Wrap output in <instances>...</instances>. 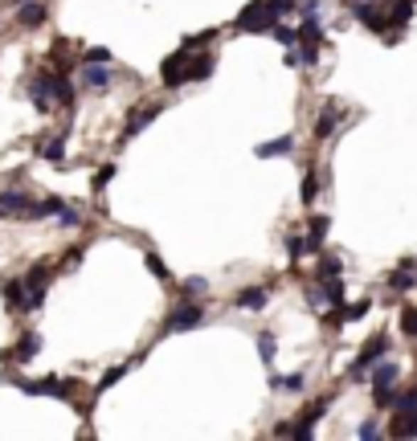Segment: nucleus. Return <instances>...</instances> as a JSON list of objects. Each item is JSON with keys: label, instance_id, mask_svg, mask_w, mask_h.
Masks as SVG:
<instances>
[{"label": "nucleus", "instance_id": "39448f33", "mask_svg": "<svg viewBox=\"0 0 417 441\" xmlns=\"http://www.w3.org/2000/svg\"><path fill=\"white\" fill-rule=\"evenodd\" d=\"M384 352H389V335H384V331H377V335H372L364 347H360L356 364H352V380H360V376H364L368 368L377 364V359H384Z\"/></svg>", "mask_w": 417, "mask_h": 441}, {"label": "nucleus", "instance_id": "ea45409f", "mask_svg": "<svg viewBox=\"0 0 417 441\" xmlns=\"http://www.w3.org/2000/svg\"><path fill=\"white\" fill-rule=\"evenodd\" d=\"M111 176H115V168L107 163V168H102V172H99V180H94V188H102V184H107V180H111Z\"/></svg>", "mask_w": 417, "mask_h": 441}, {"label": "nucleus", "instance_id": "7ed1b4c3", "mask_svg": "<svg viewBox=\"0 0 417 441\" xmlns=\"http://www.w3.org/2000/svg\"><path fill=\"white\" fill-rule=\"evenodd\" d=\"M205 323V307L200 303H193V298H184L180 307L168 315V323H164V335H172V331H193V327Z\"/></svg>", "mask_w": 417, "mask_h": 441}, {"label": "nucleus", "instance_id": "2eb2a0df", "mask_svg": "<svg viewBox=\"0 0 417 441\" xmlns=\"http://www.w3.org/2000/svg\"><path fill=\"white\" fill-rule=\"evenodd\" d=\"M0 209H4V212H25V217H29V212H33V196H29V192H17V188H13V192L0 196Z\"/></svg>", "mask_w": 417, "mask_h": 441}, {"label": "nucleus", "instance_id": "1a4fd4ad", "mask_svg": "<svg viewBox=\"0 0 417 441\" xmlns=\"http://www.w3.org/2000/svg\"><path fill=\"white\" fill-rule=\"evenodd\" d=\"M184 70H188V53H172L164 65H160V78H164L168 90H176V86H184Z\"/></svg>", "mask_w": 417, "mask_h": 441}, {"label": "nucleus", "instance_id": "c9c22d12", "mask_svg": "<svg viewBox=\"0 0 417 441\" xmlns=\"http://www.w3.org/2000/svg\"><path fill=\"white\" fill-rule=\"evenodd\" d=\"M53 217H58V221H62L66 229H78V225H82V221H78V209H70V205H62V209L53 212Z\"/></svg>", "mask_w": 417, "mask_h": 441}, {"label": "nucleus", "instance_id": "9b49d317", "mask_svg": "<svg viewBox=\"0 0 417 441\" xmlns=\"http://www.w3.org/2000/svg\"><path fill=\"white\" fill-rule=\"evenodd\" d=\"M213 65H217V58H213V53H197V62L188 58V70H184V82H205L209 74H213Z\"/></svg>", "mask_w": 417, "mask_h": 441}, {"label": "nucleus", "instance_id": "c756f323", "mask_svg": "<svg viewBox=\"0 0 417 441\" xmlns=\"http://www.w3.org/2000/svg\"><path fill=\"white\" fill-rule=\"evenodd\" d=\"M274 347H278V343H274V335H270V331H262V335H258V352H262V364H274Z\"/></svg>", "mask_w": 417, "mask_h": 441}, {"label": "nucleus", "instance_id": "4be33fe9", "mask_svg": "<svg viewBox=\"0 0 417 441\" xmlns=\"http://www.w3.org/2000/svg\"><path fill=\"white\" fill-rule=\"evenodd\" d=\"M41 21H45V4H21V25L37 29Z\"/></svg>", "mask_w": 417, "mask_h": 441}, {"label": "nucleus", "instance_id": "a211bd4d", "mask_svg": "<svg viewBox=\"0 0 417 441\" xmlns=\"http://www.w3.org/2000/svg\"><path fill=\"white\" fill-rule=\"evenodd\" d=\"M286 151H295V135H278L270 143H258V156L262 160H274V156H286Z\"/></svg>", "mask_w": 417, "mask_h": 441}, {"label": "nucleus", "instance_id": "4c0bfd02", "mask_svg": "<svg viewBox=\"0 0 417 441\" xmlns=\"http://www.w3.org/2000/svg\"><path fill=\"white\" fill-rule=\"evenodd\" d=\"M82 62H99V65H111V49L99 45V49H86V58Z\"/></svg>", "mask_w": 417, "mask_h": 441}, {"label": "nucleus", "instance_id": "72a5a7b5", "mask_svg": "<svg viewBox=\"0 0 417 441\" xmlns=\"http://www.w3.org/2000/svg\"><path fill=\"white\" fill-rule=\"evenodd\" d=\"M356 437H360V441H372V437H381V421H377V417H368V421L360 425V429H356Z\"/></svg>", "mask_w": 417, "mask_h": 441}, {"label": "nucleus", "instance_id": "412c9836", "mask_svg": "<svg viewBox=\"0 0 417 441\" xmlns=\"http://www.w3.org/2000/svg\"><path fill=\"white\" fill-rule=\"evenodd\" d=\"M270 384H274V392H303L307 380H303V372H291V376H274Z\"/></svg>", "mask_w": 417, "mask_h": 441}, {"label": "nucleus", "instance_id": "f03ea898", "mask_svg": "<svg viewBox=\"0 0 417 441\" xmlns=\"http://www.w3.org/2000/svg\"><path fill=\"white\" fill-rule=\"evenodd\" d=\"M397 376H401V368L389 364V359H377V364H372V401H377V408H393Z\"/></svg>", "mask_w": 417, "mask_h": 441}, {"label": "nucleus", "instance_id": "5701e85b", "mask_svg": "<svg viewBox=\"0 0 417 441\" xmlns=\"http://www.w3.org/2000/svg\"><path fill=\"white\" fill-rule=\"evenodd\" d=\"M393 408H397V413H409V408H417V384L401 388L397 396H393Z\"/></svg>", "mask_w": 417, "mask_h": 441}, {"label": "nucleus", "instance_id": "393cba45", "mask_svg": "<svg viewBox=\"0 0 417 441\" xmlns=\"http://www.w3.org/2000/svg\"><path fill=\"white\" fill-rule=\"evenodd\" d=\"M344 274V261L335 258V254H323L319 258V278H340Z\"/></svg>", "mask_w": 417, "mask_h": 441}, {"label": "nucleus", "instance_id": "4468645a", "mask_svg": "<svg viewBox=\"0 0 417 441\" xmlns=\"http://www.w3.org/2000/svg\"><path fill=\"white\" fill-rule=\"evenodd\" d=\"M164 111V107H160V102H148V107H143V111H135L131 119H127V127H123V135H139V131L148 127L151 119H156V114Z\"/></svg>", "mask_w": 417, "mask_h": 441}, {"label": "nucleus", "instance_id": "ddd939ff", "mask_svg": "<svg viewBox=\"0 0 417 441\" xmlns=\"http://www.w3.org/2000/svg\"><path fill=\"white\" fill-rule=\"evenodd\" d=\"M327 229H332V217H311V229H307V254H319V245L327 237Z\"/></svg>", "mask_w": 417, "mask_h": 441}, {"label": "nucleus", "instance_id": "423d86ee", "mask_svg": "<svg viewBox=\"0 0 417 441\" xmlns=\"http://www.w3.org/2000/svg\"><path fill=\"white\" fill-rule=\"evenodd\" d=\"M344 278H319V286H311V303L315 307H344Z\"/></svg>", "mask_w": 417, "mask_h": 441}, {"label": "nucleus", "instance_id": "0eeeda50", "mask_svg": "<svg viewBox=\"0 0 417 441\" xmlns=\"http://www.w3.org/2000/svg\"><path fill=\"white\" fill-rule=\"evenodd\" d=\"M352 16L364 25L368 33H389V16H384V9H377V4H368V0H352Z\"/></svg>", "mask_w": 417, "mask_h": 441}, {"label": "nucleus", "instance_id": "b1692460", "mask_svg": "<svg viewBox=\"0 0 417 441\" xmlns=\"http://www.w3.org/2000/svg\"><path fill=\"white\" fill-rule=\"evenodd\" d=\"M4 303L13 310H25V286L21 282H4Z\"/></svg>", "mask_w": 417, "mask_h": 441}, {"label": "nucleus", "instance_id": "6e6552de", "mask_svg": "<svg viewBox=\"0 0 417 441\" xmlns=\"http://www.w3.org/2000/svg\"><path fill=\"white\" fill-rule=\"evenodd\" d=\"M323 413H327V396H323V401H315V405L307 408V413H303L299 421L291 425V437L307 441V437H311V433H315V421H319V417H323Z\"/></svg>", "mask_w": 417, "mask_h": 441}, {"label": "nucleus", "instance_id": "bb28decb", "mask_svg": "<svg viewBox=\"0 0 417 441\" xmlns=\"http://www.w3.org/2000/svg\"><path fill=\"white\" fill-rule=\"evenodd\" d=\"M303 205H315V196H319V176L315 172H307V176H303Z\"/></svg>", "mask_w": 417, "mask_h": 441}, {"label": "nucleus", "instance_id": "f3484780", "mask_svg": "<svg viewBox=\"0 0 417 441\" xmlns=\"http://www.w3.org/2000/svg\"><path fill=\"white\" fill-rule=\"evenodd\" d=\"M335 123H340V107L327 102V107L319 111V119H315V139H327V135L335 131Z\"/></svg>", "mask_w": 417, "mask_h": 441}, {"label": "nucleus", "instance_id": "a878e982", "mask_svg": "<svg viewBox=\"0 0 417 441\" xmlns=\"http://www.w3.org/2000/svg\"><path fill=\"white\" fill-rule=\"evenodd\" d=\"M37 347H41V339H37V335H25V339L17 343L13 359H21V364H25V359H33V356H37Z\"/></svg>", "mask_w": 417, "mask_h": 441}, {"label": "nucleus", "instance_id": "58836bf2", "mask_svg": "<svg viewBox=\"0 0 417 441\" xmlns=\"http://www.w3.org/2000/svg\"><path fill=\"white\" fill-rule=\"evenodd\" d=\"M148 270H151L156 278H160V282H168V278H172V274H168V266H164L160 258H156V254H148Z\"/></svg>", "mask_w": 417, "mask_h": 441}, {"label": "nucleus", "instance_id": "cd10ccee", "mask_svg": "<svg viewBox=\"0 0 417 441\" xmlns=\"http://www.w3.org/2000/svg\"><path fill=\"white\" fill-rule=\"evenodd\" d=\"M344 310V323H356V319H364L368 310H372V303L368 298H360V303H352V307H340Z\"/></svg>", "mask_w": 417, "mask_h": 441}, {"label": "nucleus", "instance_id": "7c9ffc66", "mask_svg": "<svg viewBox=\"0 0 417 441\" xmlns=\"http://www.w3.org/2000/svg\"><path fill=\"white\" fill-rule=\"evenodd\" d=\"M401 331H405L409 339H417V307H405V310H401Z\"/></svg>", "mask_w": 417, "mask_h": 441}, {"label": "nucleus", "instance_id": "c85d7f7f", "mask_svg": "<svg viewBox=\"0 0 417 441\" xmlns=\"http://www.w3.org/2000/svg\"><path fill=\"white\" fill-rule=\"evenodd\" d=\"M127 368H131V364H119V368H111V372L102 376L99 384H94V388H99V392H107V388H111V384H119V380L127 376Z\"/></svg>", "mask_w": 417, "mask_h": 441}, {"label": "nucleus", "instance_id": "f257e3e1", "mask_svg": "<svg viewBox=\"0 0 417 441\" xmlns=\"http://www.w3.org/2000/svg\"><path fill=\"white\" fill-rule=\"evenodd\" d=\"M278 21H283V16H278V9H274L270 0H250V4L237 13V29H246V33H270Z\"/></svg>", "mask_w": 417, "mask_h": 441}, {"label": "nucleus", "instance_id": "9d476101", "mask_svg": "<svg viewBox=\"0 0 417 441\" xmlns=\"http://www.w3.org/2000/svg\"><path fill=\"white\" fill-rule=\"evenodd\" d=\"M413 4L417 0H389V9H384V16H389V25H393V33H401L409 21H413Z\"/></svg>", "mask_w": 417, "mask_h": 441}, {"label": "nucleus", "instance_id": "f704fd0d", "mask_svg": "<svg viewBox=\"0 0 417 441\" xmlns=\"http://www.w3.org/2000/svg\"><path fill=\"white\" fill-rule=\"evenodd\" d=\"M286 258L291 261L307 258V241H303V237H286Z\"/></svg>", "mask_w": 417, "mask_h": 441}, {"label": "nucleus", "instance_id": "aec40b11", "mask_svg": "<svg viewBox=\"0 0 417 441\" xmlns=\"http://www.w3.org/2000/svg\"><path fill=\"white\" fill-rule=\"evenodd\" d=\"M393 437H417V408H409V413H397V425L389 429Z\"/></svg>", "mask_w": 417, "mask_h": 441}, {"label": "nucleus", "instance_id": "dca6fc26", "mask_svg": "<svg viewBox=\"0 0 417 441\" xmlns=\"http://www.w3.org/2000/svg\"><path fill=\"white\" fill-rule=\"evenodd\" d=\"M413 286H417V270H413V266H397V270L389 274V290L405 294V290H413Z\"/></svg>", "mask_w": 417, "mask_h": 441}, {"label": "nucleus", "instance_id": "20e7f679", "mask_svg": "<svg viewBox=\"0 0 417 441\" xmlns=\"http://www.w3.org/2000/svg\"><path fill=\"white\" fill-rule=\"evenodd\" d=\"M74 384L78 380H21V392H29V396H58V401H74Z\"/></svg>", "mask_w": 417, "mask_h": 441}, {"label": "nucleus", "instance_id": "473e14b6", "mask_svg": "<svg viewBox=\"0 0 417 441\" xmlns=\"http://www.w3.org/2000/svg\"><path fill=\"white\" fill-rule=\"evenodd\" d=\"M205 290H209V282H205V278H184V298H200Z\"/></svg>", "mask_w": 417, "mask_h": 441}, {"label": "nucleus", "instance_id": "f8f14e48", "mask_svg": "<svg viewBox=\"0 0 417 441\" xmlns=\"http://www.w3.org/2000/svg\"><path fill=\"white\" fill-rule=\"evenodd\" d=\"M82 86H86V90H107V86H111V70H107V65H99V62H86Z\"/></svg>", "mask_w": 417, "mask_h": 441}, {"label": "nucleus", "instance_id": "e433bc0d", "mask_svg": "<svg viewBox=\"0 0 417 441\" xmlns=\"http://www.w3.org/2000/svg\"><path fill=\"white\" fill-rule=\"evenodd\" d=\"M62 151H66V139H62V135H58V139H50V143L41 147V156H45V160H62Z\"/></svg>", "mask_w": 417, "mask_h": 441}, {"label": "nucleus", "instance_id": "2f4dec72", "mask_svg": "<svg viewBox=\"0 0 417 441\" xmlns=\"http://www.w3.org/2000/svg\"><path fill=\"white\" fill-rule=\"evenodd\" d=\"M270 33H274V41H283V45H299V29H286L283 21H278Z\"/></svg>", "mask_w": 417, "mask_h": 441}, {"label": "nucleus", "instance_id": "6ab92c4d", "mask_svg": "<svg viewBox=\"0 0 417 441\" xmlns=\"http://www.w3.org/2000/svg\"><path fill=\"white\" fill-rule=\"evenodd\" d=\"M237 307L242 310H262L266 307V290H262V286H246V290L237 294Z\"/></svg>", "mask_w": 417, "mask_h": 441}]
</instances>
